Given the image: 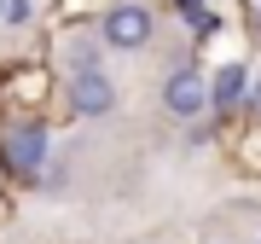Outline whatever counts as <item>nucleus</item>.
Listing matches in <instances>:
<instances>
[{
	"label": "nucleus",
	"mask_w": 261,
	"mask_h": 244,
	"mask_svg": "<svg viewBox=\"0 0 261 244\" xmlns=\"http://www.w3.org/2000/svg\"><path fill=\"white\" fill-rule=\"evenodd\" d=\"M151 35H157V18H151V6H140V0H116L99 18V41L116 47V53H140V47H151Z\"/></svg>",
	"instance_id": "obj_1"
},
{
	"label": "nucleus",
	"mask_w": 261,
	"mask_h": 244,
	"mask_svg": "<svg viewBox=\"0 0 261 244\" xmlns=\"http://www.w3.org/2000/svg\"><path fill=\"white\" fill-rule=\"evenodd\" d=\"M47 128L41 122H12L6 128V140H0V157H6V169L18 175V180H29V175H41V163H47Z\"/></svg>",
	"instance_id": "obj_2"
},
{
	"label": "nucleus",
	"mask_w": 261,
	"mask_h": 244,
	"mask_svg": "<svg viewBox=\"0 0 261 244\" xmlns=\"http://www.w3.org/2000/svg\"><path fill=\"white\" fill-rule=\"evenodd\" d=\"M163 111L174 116V122H197V116L209 111V82H203L192 64L168 70V76H163Z\"/></svg>",
	"instance_id": "obj_3"
},
{
	"label": "nucleus",
	"mask_w": 261,
	"mask_h": 244,
	"mask_svg": "<svg viewBox=\"0 0 261 244\" xmlns=\"http://www.w3.org/2000/svg\"><path fill=\"white\" fill-rule=\"evenodd\" d=\"M70 111L87 116V122L111 116V111H116V82H111L105 70H82V76H70Z\"/></svg>",
	"instance_id": "obj_4"
},
{
	"label": "nucleus",
	"mask_w": 261,
	"mask_h": 244,
	"mask_svg": "<svg viewBox=\"0 0 261 244\" xmlns=\"http://www.w3.org/2000/svg\"><path fill=\"white\" fill-rule=\"evenodd\" d=\"M99 58H105V41H99V35H70L64 47H58V64H64V76L99 70Z\"/></svg>",
	"instance_id": "obj_5"
},
{
	"label": "nucleus",
	"mask_w": 261,
	"mask_h": 244,
	"mask_svg": "<svg viewBox=\"0 0 261 244\" xmlns=\"http://www.w3.org/2000/svg\"><path fill=\"white\" fill-rule=\"evenodd\" d=\"M244 93H250V70H244V64H221V70H215V82H209V105H215V111L238 105Z\"/></svg>",
	"instance_id": "obj_6"
},
{
	"label": "nucleus",
	"mask_w": 261,
	"mask_h": 244,
	"mask_svg": "<svg viewBox=\"0 0 261 244\" xmlns=\"http://www.w3.org/2000/svg\"><path fill=\"white\" fill-rule=\"evenodd\" d=\"M29 18H35V6H29V0H6V12H0V23H12V29H23Z\"/></svg>",
	"instance_id": "obj_7"
},
{
	"label": "nucleus",
	"mask_w": 261,
	"mask_h": 244,
	"mask_svg": "<svg viewBox=\"0 0 261 244\" xmlns=\"http://www.w3.org/2000/svg\"><path fill=\"white\" fill-rule=\"evenodd\" d=\"M244 99H250V111L261 116V76H255V82H250V93H244Z\"/></svg>",
	"instance_id": "obj_8"
},
{
	"label": "nucleus",
	"mask_w": 261,
	"mask_h": 244,
	"mask_svg": "<svg viewBox=\"0 0 261 244\" xmlns=\"http://www.w3.org/2000/svg\"><path fill=\"white\" fill-rule=\"evenodd\" d=\"M0 12H6V0H0Z\"/></svg>",
	"instance_id": "obj_9"
}]
</instances>
